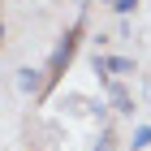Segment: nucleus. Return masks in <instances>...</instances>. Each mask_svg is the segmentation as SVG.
<instances>
[{"label": "nucleus", "instance_id": "obj_5", "mask_svg": "<svg viewBox=\"0 0 151 151\" xmlns=\"http://www.w3.org/2000/svg\"><path fill=\"white\" fill-rule=\"evenodd\" d=\"M147 142H151V125H138L134 129V151H142Z\"/></svg>", "mask_w": 151, "mask_h": 151}, {"label": "nucleus", "instance_id": "obj_7", "mask_svg": "<svg viewBox=\"0 0 151 151\" xmlns=\"http://www.w3.org/2000/svg\"><path fill=\"white\" fill-rule=\"evenodd\" d=\"M108 142H112V138H108V134H104V138L95 142V151H108Z\"/></svg>", "mask_w": 151, "mask_h": 151}, {"label": "nucleus", "instance_id": "obj_2", "mask_svg": "<svg viewBox=\"0 0 151 151\" xmlns=\"http://www.w3.org/2000/svg\"><path fill=\"white\" fill-rule=\"evenodd\" d=\"M95 73H99V78H108V73L129 78V73H134V60L129 56H95Z\"/></svg>", "mask_w": 151, "mask_h": 151}, {"label": "nucleus", "instance_id": "obj_3", "mask_svg": "<svg viewBox=\"0 0 151 151\" xmlns=\"http://www.w3.org/2000/svg\"><path fill=\"white\" fill-rule=\"evenodd\" d=\"M17 86L26 95H43V86H52V82H47V69H30L26 65V69H17Z\"/></svg>", "mask_w": 151, "mask_h": 151}, {"label": "nucleus", "instance_id": "obj_6", "mask_svg": "<svg viewBox=\"0 0 151 151\" xmlns=\"http://www.w3.org/2000/svg\"><path fill=\"white\" fill-rule=\"evenodd\" d=\"M104 4H112L116 13H134V9H138V0H104Z\"/></svg>", "mask_w": 151, "mask_h": 151}, {"label": "nucleus", "instance_id": "obj_1", "mask_svg": "<svg viewBox=\"0 0 151 151\" xmlns=\"http://www.w3.org/2000/svg\"><path fill=\"white\" fill-rule=\"evenodd\" d=\"M82 26H86V22L78 17V22L69 26V35L56 43V52H52V60H47V82H60V73L73 65V56H78V39H82Z\"/></svg>", "mask_w": 151, "mask_h": 151}, {"label": "nucleus", "instance_id": "obj_4", "mask_svg": "<svg viewBox=\"0 0 151 151\" xmlns=\"http://www.w3.org/2000/svg\"><path fill=\"white\" fill-rule=\"evenodd\" d=\"M108 95H112L116 112H134V104H129V95H125V86H121V82H108Z\"/></svg>", "mask_w": 151, "mask_h": 151}]
</instances>
